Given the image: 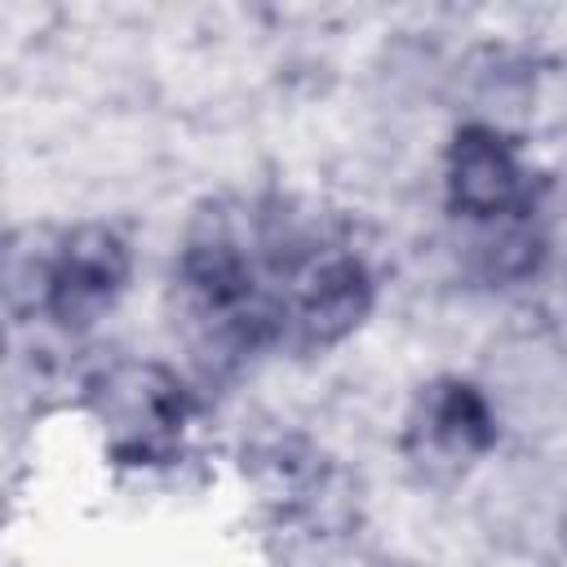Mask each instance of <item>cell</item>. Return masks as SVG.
<instances>
[{
    "label": "cell",
    "mask_w": 567,
    "mask_h": 567,
    "mask_svg": "<svg viewBox=\"0 0 567 567\" xmlns=\"http://www.w3.org/2000/svg\"><path fill=\"white\" fill-rule=\"evenodd\" d=\"M128 279V239L106 221H80L31 257H9V306L18 319H49L62 332H84L124 297Z\"/></svg>",
    "instance_id": "obj_1"
},
{
    "label": "cell",
    "mask_w": 567,
    "mask_h": 567,
    "mask_svg": "<svg viewBox=\"0 0 567 567\" xmlns=\"http://www.w3.org/2000/svg\"><path fill=\"white\" fill-rule=\"evenodd\" d=\"M80 403L106 456L133 470H155L177 461L195 416V399L177 377V368L137 354L97 363L80 381Z\"/></svg>",
    "instance_id": "obj_2"
},
{
    "label": "cell",
    "mask_w": 567,
    "mask_h": 567,
    "mask_svg": "<svg viewBox=\"0 0 567 567\" xmlns=\"http://www.w3.org/2000/svg\"><path fill=\"white\" fill-rule=\"evenodd\" d=\"M372 301H377V279L363 252H354L346 239L301 230L270 292L275 346L328 350L368 319Z\"/></svg>",
    "instance_id": "obj_3"
},
{
    "label": "cell",
    "mask_w": 567,
    "mask_h": 567,
    "mask_svg": "<svg viewBox=\"0 0 567 567\" xmlns=\"http://www.w3.org/2000/svg\"><path fill=\"white\" fill-rule=\"evenodd\" d=\"M496 443H501L496 399L487 394L483 381L456 372L430 377L412 394L399 430V452L421 483L465 478L478 461L496 452Z\"/></svg>",
    "instance_id": "obj_4"
},
{
    "label": "cell",
    "mask_w": 567,
    "mask_h": 567,
    "mask_svg": "<svg viewBox=\"0 0 567 567\" xmlns=\"http://www.w3.org/2000/svg\"><path fill=\"white\" fill-rule=\"evenodd\" d=\"M443 204L465 226H496L536 213V177L509 128L465 120L443 151Z\"/></svg>",
    "instance_id": "obj_5"
},
{
    "label": "cell",
    "mask_w": 567,
    "mask_h": 567,
    "mask_svg": "<svg viewBox=\"0 0 567 567\" xmlns=\"http://www.w3.org/2000/svg\"><path fill=\"white\" fill-rule=\"evenodd\" d=\"M545 257H549V235L540 226V213L478 226L470 230V244H465V266L487 288H514L536 279Z\"/></svg>",
    "instance_id": "obj_6"
}]
</instances>
